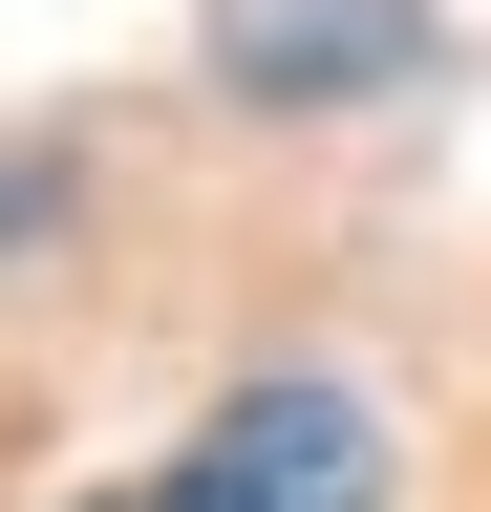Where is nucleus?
<instances>
[{
    "label": "nucleus",
    "mask_w": 491,
    "mask_h": 512,
    "mask_svg": "<svg viewBox=\"0 0 491 512\" xmlns=\"http://www.w3.org/2000/svg\"><path fill=\"white\" fill-rule=\"evenodd\" d=\"M86 512H150V491H86Z\"/></svg>",
    "instance_id": "7ed1b4c3"
},
{
    "label": "nucleus",
    "mask_w": 491,
    "mask_h": 512,
    "mask_svg": "<svg viewBox=\"0 0 491 512\" xmlns=\"http://www.w3.org/2000/svg\"><path fill=\"white\" fill-rule=\"evenodd\" d=\"M214 64H235L257 107H299V86H385V64H427V0H235Z\"/></svg>",
    "instance_id": "f03ea898"
},
{
    "label": "nucleus",
    "mask_w": 491,
    "mask_h": 512,
    "mask_svg": "<svg viewBox=\"0 0 491 512\" xmlns=\"http://www.w3.org/2000/svg\"><path fill=\"white\" fill-rule=\"evenodd\" d=\"M150 512H385V427H363V384L278 363V384H235V406L193 427V470H171Z\"/></svg>",
    "instance_id": "f257e3e1"
}]
</instances>
